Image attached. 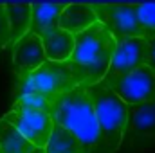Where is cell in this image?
I'll return each instance as SVG.
<instances>
[{"label":"cell","instance_id":"15","mask_svg":"<svg viewBox=\"0 0 155 153\" xmlns=\"http://www.w3.org/2000/svg\"><path fill=\"white\" fill-rule=\"evenodd\" d=\"M43 153H85V150L76 135L52 121V132L43 146Z\"/></svg>","mask_w":155,"mask_h":153},{"label":"cell","instance_id":"9","mask_svg":"<svg viewBox=\"0 0 155 153\" xmlns=\"http://www.w3.org/2000/svg\"><path fill=\"white\" fill-rule=\"evenodd\" d=\"M107 86H110L126 105L155 103V72L146 65H141L132 74Z\"/></svg>","mask_w":155,"mask_h":153},{"label":"cell","instance_id":"8","mask_svg":"<svg viewBox=\"0 0 155 153\" xmlns=\"http://www.w3.org/2000/svg\"><path fill=\"white\" fill-rule=\"evenodd\" d=\"M143 56H144V38H124L116 41V49H114L108 70L101 79V83L110 85L132 74L135 69L144 65Z\"/></svg>","mask_w":155,"mask_h":153},{"label":"cell","instance_id":"10","mask_svg":"<svg viewBox=\"0 0 155 153\" xmlns=\"http://www.w3.org/2000/svg\"><path fill=\"white\" fill-rule=\"evenodd\" d=\"M45 61L47 60L41 47V40L36 34L27 33L24 38H20L13 45V70L16 77L35 72Z\"/></svg>","mask_w":155,"mask_h":153},{"label":"cell","instance_id":"13","mask_svg":"<svg viewBox=\"0 0 155 153\" xmlns=\"http://www.w3.org/2000/svg\"><path fill=\"white\" fill-rule=\"evenodd\" d=\"M5 16H7V25H9V38L11 47L24 38L29 33L31 27V2H18V4H4Z\"/></svg>","mask_w":155,"mask_h":153},{"label":"cell","instance_id":"19","mask_svg":"<svg viewBox=\"0 0 155 153\" xmlns=\"http://www.w3.org/2000/svg\"><path fill=\"white\" fill-rule=\"evenodd\" d=\"M143 63L146 67H150L155 72V31H150L144 36V56H143Z\"/></svg>","mask_w":155,"mask_h":153},{"label":"cell","instance_id":"4","mask_svg":"<svg viewBox=\"0 0 155 153\" xmlns=\"http://www.w3.org/2000/svg\"><path fill=\"white\" fill-rule=\"evenodd\" d=\"M74 86H78V83L69 61H45L35 72L16 77L15 94L35 92L51 99H58L60 96L71 92Z\"/></svg>","mask_w":155,"mask_h":153},{"label":"cell","instance_id":"18","mask_svg":"<svg viewBox=\"0 0 155 153\" xmlns=\"http://www.w3.org/2000/svg\"><path fill=\"white\" fill-rule=\"evenodd\" d=\"M139 20L148 31H155V4H135Z\"/></svg>","mask_w":155,"mask_h":153},{"label":"cell","instance_id":"6","mask_svg":"<svg viewBox=\"0 0 155 153\" xmlns=\"http://www.w3.org/2000/svg\"><path fill=\"white\" fill-rule=\"evenodd\" d=\"M123 144L134 150H150L155 146V103L128 105Z\"/></svg>","mask_w":155,"mask_h":153},{"label":"cell","instance_id":"12","mask_svg":"<svg viewBox=\"0 0 155 153\" xmlns=\"http://www.w3.org/2000/svg\"><path fill=\"white\" fill-rule=\"evenodd\" d=\"M40 40H41V47H43L47 61H58V63L69 61L72 49H74L72 34H69L67 31H63L56 25V27L49 29L47 33H43Z\"/></svg>","mask_w":155,"mask_h":153},{"label":"cell","instance_id":"17","mask_svg":"<svg viewBox=\"0 0 155 153\" xmlns=\"http://www.w3.org/2000/svg\"><path fill=\"white\" fill-rule=\"evenodd\" d=\"M13 105L22 106V108H29V110H38V112H45V114H52V108L56 105V99L40 96L35 92H22V94H15Z\"/></svg>","mask_w":155,"mask_h":153},{"label":"cell","instance_id":"11","mask_svg":"<svg viewBox=\"0 0 155 153\" xmlns=\"http://www.w3.org/2000/svg\"><path fill=\"white\" fill-rule=\"evenodd\" d=\"M94 24H97V16L92 9V4H65L58 16V27L72 36L83 33Z\"/></svg>","mask_w":155,"mask_h":153},{"label":"cell","instance_id":"2","mask_svg":"<svg viewBox=\"0 0 155 153\" xmlns=\"http://www.w3.org/2000/svg\"><path fill=\"white\" fill-rule=\"evenodd\" d=\"M51 117L54 122L76 135L85 153H103L94 106L85 85H78L71 92L60 96Z\"/></svg>","mask_w":155,"mask_h":153},{"label":"cell","instance_id":"3","mask_svg":"<svg viewBox=\"0 0 155 153\" xmlns=\"http://www.w3.org/2000/svg\"><path fill=\"white\" fill-rule=\"evenodd\" d=\"M87 90L94 106L99 137L103 142V153H117L123 146L126 132L128 105L101 81L87 86Z\"/></svg>","mask_w":155,"mask_h":153},{"label":"cell","instance_id":"7","mask_svg":"<svg viewBox=\"0 0 155 153\" xmlns=\"http://www.w3.org/2000/svg\"><path fill=\"white\" fill-rule=\"evenodd\" d=\"M4 119L13 124L35 148H43L52 132V117L45 112L29 110L13 105Z\"/></svg>","mask_w":155,"mask_h":153},{"label":"cell","instance_id":"14","mask_svg":"<svg viewBox=\"0 0 155 153\" xmlns=\"http://www.w3.org/2000/svg\"><path fill=\"white\" fill-rule=\"evenodd\" d=\"M65 4H31V27L29 33L41 36L58 25V16Z\"/></svg>","mask_w":155,"mask_h":153},{"label":"cell","instance_id":"20","mask_svg":"<svg viewBox=\"0 0 155 153\" xmlns=\"http://www.w3.org/2000/svg\"><path fill=\"white\" fill-rule=\"evenodd\" d=\"M11 45L9 38V25H7V16H5V9L4 4H0V52L4 49H7Z\"/></svg>","mask_w":155,"mask_h":153},{"label":"cell","instance_id":"16","mask_svg":"<svg viewBox=\"0 0 155 153\" xmlns=\"http://www.w3.org/2000/svg\"><path fill=\"white\" fill-rule=\"evenodd\" d=\"M35 146L4 117H0V153H31Z\"/></svg>","mask_w":155,"mask_h":153},{"label":"cell","instance_id":"1","mask_svg":"<svg viewBox=\"0 0 155 153\" xmlns=\"http://www.w3.org/2000/svg\"><path fill=\"white\" fill-rule=\"evenodd\" d=\"M116 49V40L97 22L83 33L74 34V49L69 58V65L78 85L99 83L110 65Z\"/></svg>","mask_w":155,"mask_h":153},{"label":"cell","instance_id":"5","mask_svg":"<svg viewBox=\"0 0 155 153\" xmlns=\"http://www.w3.org/2000/svg\"><path fill=\"white\" fill-rule=\"evenodd\" d=\"M97 22L119 41L124 38H144L150 31L139 20L135 4H92Z\"/></svg>","mask_w":155,"mask_h":153},{"label":"cell","instance_id":"21","mask_svg":"<svg viewBox=\"0 0 155 153\" xmlns=\"http://www.w3.org/2000/svg\"><path fill=\"white\" fill-rule=\"evenodd\" d=\"M31 153H43V148H35Z\"/></svg>","mask_w":155,"mask_h":153}]
</instances>
